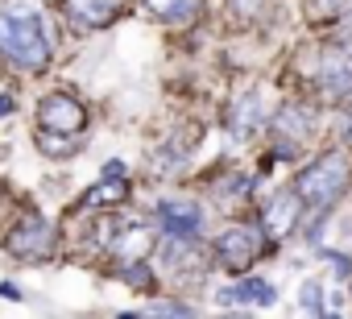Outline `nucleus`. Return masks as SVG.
<instances>
[{"label":"nucleus","instance_id":"nucleus-1","mask_svg":"<svg viewBox=\"0 0 352 319\" xmlns=\"http://www.w3.org/2000/svg\"><path fill=\"white\" fill-rule=\"evenodd\" d=\"M0 54H5L17 71H46L50 63V42L42 34V21L30 5H9L0 13Z\"/></svg>","mask_w":352,"mask_h":319},{"label":"nucleus","instance_id":"nucleus-2","mask_svg":"<svg viewBox=\"0 0 352 319\" xmlns=\"http://www.w3.org/2000/svg\"><path fill=\"white\" fill-rule=\"evenodd\" d=\"M348 179H352L348 157H344V153H323L319 162H311V166L294 179V195L302 199V208H319V212H327V208L344 195Z\"/></svg>","mask_w":352,"mask_h":319},{"label":"nucleus","instance_id":"nucleus-3","mask_svg":"<svg viewBox=\"0 0 352 319\" xmlns=\"http://www.w3.org/2000/svg\"><path fill=\"white\" fill-rule=\"evenodd\" d=\"M38 124L46 133H58V137H79L87 129V108L67 91H50L38 104Z\"/></svg>","mask_w":352,"mask_h":319},{"label":"nucleus","instance_id":"nucleus-4","mask_svg":"<svg viewBox=\"0 0 352 319\" xmlns=\"http://www.w3.org/2000/svg\"><path fill=\"white\" fill-rule=\"evenodd\" d=\"M9 253L13 257H25V261H46L50 249H54V228L38 216V212H25L17 220V228L9 232Z\"/></svg>","mask_w":352,"mask_h":319},{"label":"nucleus","instance_id":"nucleus-5","mask_svg":"<svg viewBox=\"0 0 352 319\" xmlns=\"http://www.w3.org/2000/svg\"><path fill=\"white\" fill-rule=\"evenodd\" d=\"M261 249H265L261 232L241 224V228H228V232L220 236V245H216V257H220V265H224V270L241 274V270H249V265L261 257Z\"/></svg>","mask_w":352,"mask_h":319},{"label":"nucleus","instance_id":"nucleus-6","mask_svg":"<svg viewBox=\"0 0 352 319\" xmlns=\"http://www.w3.org/2000/svg\"><path fill=\"white\" fill-rule=\"evenodd\" d=\"M153 220H157L162 236H195L199 224H204L199 208L187 204V199H162V204L153 208Z\"/></svg>","mask_w":352,"mask_h":319},{"label":"nucleus","instance_id":"nucleus-7","mask_svg":"<svg viewBox=\"0 0 352 319\" xmlns=\"http://www.w3.org/2000/svg\"><path fill=\"white\" fill-rule=\"evenodd\" d=\"M124 0H67V17L75 30H104L120 17Z\"/></svg>","mask_w":352,"mask_h":319},{"label":"nucleus","instance_id":"nucleus-8","mask_svg":"<svg viewBox=\"0 0 352 319\" xmlns=\"http://www.w3.org/2000/svg\"><path fill=\"white\" fill-rule=\"evenodd\" d=\"M298 216H302V199H298L294 191H278V195H270V199H265L261 224H265V232L286 236V232H294V228H298Z\"/></svg>","mask_w":352,"mask_h":319},{"label":"nucleus","instance_id":"nucleus-9","mask_svg":"<svg viewBox=\"0 0 352 319\" xmlns=\"http://www.w3.org/2000/svg\"><path fill=\"white\" fill-rule=\"evenodd\" d=\"M204 257H208V249L195 241V236H166L162 241V261L174 270V274H187V270H204Z\"/></svg>","mask_w":352,"mask_h":319},{"label":"nucleus","instance_id":"nucleus-10","mask_svg":"<svg viewBox=\"0 0 352 319\" xmlns=\"http://www.w3.org/2000/svg\"><path fill=\"white\" fill-rule=\"evenodd\" d=\"M319 83H323L331 96L352 91V50H348V46H336V50L323 54V63H319Z\"/></svg>","mask_w":352,"mask_h":319},{"label":"nucleus","instance_id":"nucleus-11","mask_svg":"<svg viewBox=\"0 0 352 319\" xmlns=\"http://www.w3.org/2000/svg\"><path fill=\"white\" fill-rule=\"evenodd\" d=\"M112 253H116L124 265H129V261H145V257L153 253V232H149L145 224H129V228H120Z\"/></svg>","mask_w":352,"mask_h":319},{"label":"nucleus","instance_id":"nucleus-12","mask_svg":"<svg viewBox=\"0 0 352 319\" xmlns=\"http://www.w3.org/2000/svg\"><path fill=\"white\" fill-rule=\"evenodd\" d=\"M216 298H220V307H232V302H257V307H274V302H278L274 286H270V282H261V278H245L241 286H232V290H220Z\"/></svg>","mask_w":352,"mask_h":319},{"label":"nucleus","instance_id":"nucleus-13","mask_svg":"<svg viewBox=\"0 0 352 319\" xmlns=\"http://www.w3.org/2000/svg\"><path fill=\"white\" fill-rule=\"evenodd\" d=\"M261 116H265V112H261V96H257V91H249V96H241V100H236V108H232V120H228V124H232V133H236V137H249V133L261 124Z\"/></svg>","mask_w":352,"mask_h":319},{"label":"nucleus","instance_id":"nucleus-14","mask_svg":"<svg viewBox=\"0 0 352 319\" xmlns=\"http://www.w3.org/2000/svg\"><path fill=\"white\" fill-rule=\"evenodd\" d=\"M274 124H278V133H286V137H307L311 124H315V112H311V108H298V104H286V108L274 116Z\"/></svg>","mask_w":352,"mask_h":319},{"label":"nucleus","instance_id":"nucleus-15","mask_svg":"<svg viewBox=\"0 0 352 319\" xmlns=\"http://www.w3.org/2000/svg\"><path fill=\"white\" fill-rule=\"evenodd\" d=\"M145 5L162 21H191L199 13V0H145Z\"/></svg>","mask_w":352,"mask_h":319},{"label":"nucleus","instance_id":"nucleus-16","mask_svg":"<svg viewBox=\"0 0 352 319\" xmlns=\"http://www.w3.org/2000/svg\"><path fill=\"white\" fill-rule=\"evenodd\" d=\"M195 311L187 307V302H157V307H149L145 311V319H191Z\"/></svg>","mask_w":352,"mask_h":319},{"label":"nucleus","instance_id":"nucleus-17","mask_svg":"<svg viewBox=\"0 0 352 319\" xmlns=\"http://www.w3.org/2000/svg\"><path fill=\"white\" fill-rule=\"evenodd\" d=\"M38 149H42V153H71V149H75V137H67V141H63L58 133L50 137V133L42 129V133H38Z\"/></svg>","mask_w":352,"mask_h":319},{"label":"nucleus","instance_id":"nucleus-18","mask_svg":"<svg viewBox=\"0 0 352 319\" xmlns=\"http://www.w3.org/2000/svg\"><path fill=\"white\" fill-rule=\"evenodd\" d=\"M120 278H124L129 286H149V282H153V274H149L145 261H129V265L120 270Z\"/></svg>","mask_w":352,"mask_h":319},{"label":"nucleus","instance_id":"nucleus-19","mask_svg":"<svg viewBox=\"0 0 352 319\" xmlns=\"http://www.w3.org/2000/svg\"><path fill=\"white\" fill-rule=\"evenodd\" d=\"M344 5H348V0H311V5H307V13H311L315 21H327V17H336Z\"/></svg>","mask_w":352,"mask_h":319},{"label":"nucleus","instance_id":"nucleus-20","mask_svg":"<svg viewBox=\"0 0 352 319\" xmlns=\"http://www.w3.org/2000/svg\"><path fill=\"white\" fill-rule=\"evenodd\" d=\"M116 199H124V183L116 187V183H100L91 195H87V204H116Z\"/></svg>","mask_w":352,"mask_h":319},{"label":"nucleus","instance_id":"nucleus-21","mask_svg":"<svg viewBox=\"0 0 352 319\" xmlns=\"http://www.w3.org/2000/svg\"><path fill=\"white\" fill-rule=\"evenodd\" d=\"M319 294H323L319 282H307V286H302V307H307V311H319Z\"/></svg>","mask_w":352,"mask_h":319},{"label":"nucleus","instance_id":"nucleus-22","mask_svg":"<svg viewBox=\"0 0 352 319\" xmlns=\"http://www.w3.org/2000/svg\"><path fill=\"white\" fill-rule=\"evenodd\" d=\"M327 261H331V270H336V278H348V274H352V261H348L344 253H327Z\"/></svg>","mask_w":352,"mask_h":319},{"label":"nucleus","instance_id":"nucleus-23","mask_svg":"<svg viewBox=\"0 0 352 319\" xmlns=\"http://www.w3.org/2000/svg\"><path fill=\"white\" fill-rule=\"evenodd\" d=\"M232 5H236V13H241V17H257L265 0H232Z\"/></svg>","mask_w":352,"mask_h":319},{"label":"nucleus","instance_id":"nucleus-24","mask_svg":"<svg viewBox=\"0 0 352 319\" xmlns=\"http://www.w3.org/2000/svg\"><path fill=\"white\" fill-rule=\"evenodd\" d=\"M0 298H9V302H21L25 294H21V290H17L13 282H0Z\"/></svg>","mask_w":352,"mask_h":319},{"label":"nucleus","instance_id":"nucleus-25","mask_svg":"<svg viewBox=\"0 0 352 319\" xmlns=\"http://www.w3.org/2000/svg\"><path fill=\"white\" fill-rule=\"evenodd\" d=\"M120 319H145V315H133V311H129V315H120Z\"/></svg>","mask_w":352,"mask_h":319},{"label":"nucleus","instance_id":"nucleus-26","mask_svg":"<svg viewBox=\"0 0 352 319\" xmlns=\"http://www.w3.org/2000/svg\"><path fill=\"white\" fill-rule=\"evenodd\" d=\"M220 319H245V315H220Z\"/></svg>","mask_w":352,"mask_h":319},{"label":"nucleus","instance_id":"nucleus-27","mask_svg":"<svg viewBox=\"0 0 352 319\" xmlns=\"http://www.w3.org/2000/svg\"><path fill=\"white\" fill-rule=\"evenodd\" d=\"M323 319H340V315H323Z\"/></svg>","mask_w":352,"mask_h":319}]
</instances>
